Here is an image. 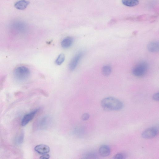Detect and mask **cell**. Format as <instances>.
I'll use <instances>...</instances> for the list:
<instances>
[{
	"label": "cell",
	"instance_id": "obj_1",
	"mask_svg": "<svg viewBox=\"0 0 159 159\" xmlns=\"http://www.w3.org/2000/svg\"><path fill=\"white\" fill-rule=\"evenodd\" d=\"M101 105L104 109L108 111H118L123 107V104L121 101L111 97L103 99L101 101Z\"/></svg>",
	"mask_w": 159,
	"mask_h": 159
},
{
	"label": "cell",
	"instance_id": "obj_2",
	"mask_svg": "<svg viewBox=\"0 0 159 159\" xmlns=\"http://www.w3.org/2000/svg\"><path fill=\"white\" fill-rule=\"evenodd\" d=\"M30 71L27 67L23 66H19L16 68L14 71L15 78L19 81H24L29 77Z\"/></svg>",
	"mask_w": 159,
	"mask_h": 159
},
{
	"label": "cell",
	"instance_id": "obj_3",
	"mask_svg": "<svg viewBox=\"0 0 159 159\" xmlns=\"http://www.w3.org/2000/svg\"><path fill=\"white\" fill-rule=\"evenodd\" d=\"M148 69V65L145 62H142L135 66L132 70L133 75L137 77H141L146 73Z\"/></svg>",
	"mask_w": 159,
	"mask_h": 159
},
{
	"label": "cell",
	"instance_id": "obj_4",
	"mask_svg": "<svg viewBox=\"0 0 159 159\" xmlns=\"http://www.w3.org/2000/svg\"><path fill=\"white\" fill-rule=\"evenodd\" d=\"M158 133V129L155 127L148 128L142 134V137L144 139H151L155 137Z\"/></svg>",
	"mask_w": 159,
	"mask_h": 159
},
{
	"label": "cell",
	"instance_id": "obj_5",
	"mask_svg": "<svg viewBox=\"0 0 159 159\" xmlns=\"http://www.w3.org/2000/svg\"><path fill=\"white\" fill-rule=\"evenodd\" d=\"M83 54V52H79L72 59L69 65V68L70 71H73L75 69L82 57Z\"/></svg>",
	"mask_w": 159,
	"mask_h": 159
},
{
	"label": "cell",
	"instance_id": "obj_6",
	"mask_svg": "<svg viewBox=\"0 0 159 159\" xmlns=\"http://www.w3.org/2000/svg\"><path fill=\"white\" fill-rule=\"evenodd\" d=\"M39 109H36L31 113L25 115L22 121V125L23 126L26 125L34 117Z\"/></svg>",
	"mask_w": 159,
	"mask_h": 159
},
{
	"label": "cell",
	"instance_id": "obj_7",
	"mask_svg": "<svg viewBox=\"0 0 159 159\" xmlns=\"http://www.w3.org/2000/svg\"><path fill=\"white\" fill-rule=\"evenodd\" d=\"M35 150L39 154H44L49 152L50 149L48 146L42 144L36 146L35 148Z\"/></svg>",
	"mask_w": 159,
	"mask_h": 159
},
{
	"label": "cell",
	"instance_id": "obj_8",
	"mask_svg": "<svg viewBox=\"0 0 159 159\" xmlns=\"http://www.w3.org/2000/svg\"><path fill=\"white\" fill-rule=\"evenodd\" d=\"M30 3V2L26 0H20L15 3V7L19 10H24L27 8Z\"/></svg>",
	"mask_w": 159,
	"mask_h": 159
},
{
	"label": "cell",
	"instance_id": "obj_9",
	"mask_svg": "<svg viewBox=\"0 0 159 159\" xmlns=\"http://www.w3.org/2000/svg\"><path fill=\"white\" fill-rule=\"evenodd\" d=\"M99 154L102 156L106 157L110 155L111 149L108 146L103 145H102L99 148Z\"/></svg>",
	"mask_w": 159,
	"mask_h": 159
},
{
	"label": "cell",
	"instance_id": "obj_10",
	"mask_svg": "<svg viewBox=\"0 0 159 159\" xmlns=\"http://www.w3.org/2000/svg\"><path fill=\"white\" fill-rule=\"evenodd\" d=\"M73 41V38L68 37L62 41L61 44V46L64 48H68L72 45Z\"/></svg>",
	"mask_w": 159,
	"mask_h": 159
},
{
	"label": "cell",
	"instance_id": "obj_11",
	"mask_svg": "<svg viewBox=\"0 0 159 159\" xmlns=\"http://www.w3.org/2000/svg\"><path fill=\"white\" fill-rule=\"evenodd\" d=\"M147 48L150 52L154 53L158 52L159 49V43L156 42H151L148 44Z\"/></svg>",
	"mask_w": 159,
	"mask_h": 159
},
{
	"label": "cell",
	"instance_id": "obj_12",
	"mask_svg": "<svg viewBox=\"0 0 159 159\" xmlns=\"http://www.w3.org/2000/svg\"><path fill=\"white\" fill-rule=\"evenodd\" d=\"M122 4L126 7H133L137 6L139 4L138 0H122Z\"/></svg>",
	"mask_w": 159,
	"mask_h": 159
},
{
	"label": "cell",
	"instance_id": "obj_13",
	"mask_svg": "<svg viewBox=\"0 0 159 159\" xmlns=\"http://www.w3.org/2000/svg\"><path fill=\"white\" fill-rule=\"evenodd\" d=\"M49 118L47 117H45L41 119L38 122L39 127L41 129L44 128L46 127L49 122Z\"/></svg>",
	"mask_w": 159,
	"mask_h": 159
},
{
	"label": "cell",
	"instance_id": "obj_14",
	"mask_svg": "<svg viewBox=\"0 0 159 159\" xmlns=\"http://www.w3.org/2000/svg\"><path fill=\"white\" fill-rule=\"evenodd\" d=\"M102 72L104 76H109L112 72L111 67L108 65L104 66L102 68Z\"/></svg>",
	"mask_w": 159,
	"mask_h": 159
},
{
	"label": "cell",
	"instance_id": "obj_15",
	"mask_svg": "<svg viewBox=\"0 0 159 159\" xmlns=\"http://www.w3.org/2000/svg\"><path fill=\"white\" fill-rule=\"evenodd\" d=\"M65 56L64 54H60L58 57L55 61L56 64L58 65H60L64 62Z\"/></svg>",
	"mask_w": 159,
	"mask_h": 159
},
{
	"label": "cell",
	"instance_id": "obj_16",
	"mask_svg": "<svg viewBox=\"0 0 159 159\" xmlns=\"http://www.w3.org/2000/svg\"><path fill=\"white\" fill-rule=\"evenodd\" d=\"M126 155L122 153H119L115 155L113 157V159H123L126 157Z\"/></svg>",
	"mask_w": 159,
	"mask_h": 159
},
{
	"label": "cell",
	"instance_id": "obj_17",
	"mask_svg": "<svg viewBox=\"0 0 159 159\" xmlns=\"http://www.w3.org/2000/svg\"><path fill=\"white\" fill-rule=\"evenodd\" d=\"M24 139V134H22L16 139V142L17 144H21L23 142Z\"/></svg>",
	"mask_w": 159,
	"mask_h": 159
},
{
	"label": "cell",
	"instance_id": "obj_18",
	"mask_svg": "<svg viewBox=\"0 0 159 159\" xmlns=\"http://www.w3.org/2000/svg\"><path fill=\"white\" fill-rule=\"evenodd\" d=\"M90 115L88 113L83 114L82 116V119L84 121L88 120L90 117Z\"/></svg>",
	"mask_w": 159,
	"mask_h": 159
},
{
	"label": "cell",
	"instance_id": "obj_19",
	"mask_svg": "<svg viewBox=\"0 0 159 159\" xmlns=\"http://www.w3.org/2000/svg\"><path fill=\"white\" fill-rule=\"evenodd\" d=\"M50 155L47 153L43 154V155L41 156L40 158L41 159H48L50 158Z\"/></svg>",
	"mask_w": 159,
	"mask_h": 159
},
{
	"label": "cell",
	"instance_id": "obj_20",
	"mask_svg": "<svg viewBox=\"0 0 159 159\" xmlns=\"http://www.w3.org/2000/svg\"><path fill=\"white\" fill-rule=\"evenodd\" d=\"M159 95L158 93L155 94L153 96V99L156 101H158L159 100Z\"/></svg>",
	"mask_w": 159,
	"mask_h": 159
}]
</instances>
